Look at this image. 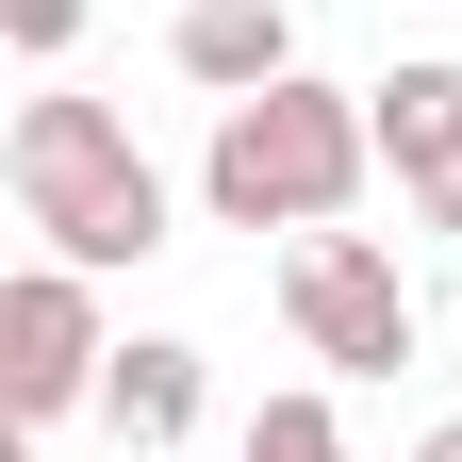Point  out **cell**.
Masks as SVG:
<instances>
[{"label": "cell", "instance_id": "obj_1", "mask_svg": "<svg viewBox=\"0 0 462 462\" xmlns=\"http://www.w3.org/2000/svg\"><path fill=\"white\" fill-rule=\"evenodd\" d=\"M0 182H17V231H33L50 264H83V281L149 264V248H165V215H182V199H165V165L133 149V116H116V99H67V83L17 99Z\"/></svg>", "mask_w": 462, "mask_h": 462}, {"label": "cell", "instance_id": "obj_2", "mask_svg": "<svg viewBox=\"0 0 462 462\" xmlns=\"http://www.w3.org/2000/svg\"><path fill=\"white\" fill-rule=\"evenodd\" d=\"M380 165V116L364 83H264V99H215V149H199V215L215 231H330Z\"/></svg>", "mask_w": 462, "mask_h": 462}, {"label": "cell", "instance_id": "obj_3", "mask_svg": "<svg viewBox=\"0 0 462 462\" xmlns=\"http://www.w3.org/2000/svg\"><path fill=\"white\" fill-rule=\"evenodd\" d=\"M281 314H298V346L330 380H396L413 364V281H396L380 231H298L281 248Z\"/></svg>", "mask_w": 462, "mask_h": 462}, {"label": "cell", "instance_id": "obj_4", "mask_svg": "<svg viewBox=\"0 0 462 462\" xmlns=\"http://www.w3.org/2000/svg\"><path fill=\"white\" fill-rule=\"evenodd\" d=\"M99 364H116V330H99V281L33 248L17 281H0V396H17V430L83 413V396H99Z\"/></svg>", "mask_w": 462, "mask_h": 462}, {"label": "cell", "instance_id": "obj_5", "mask_svg": "<svg viewBox=\"0 0 462 462\" xmlns=\"http://www.w3.org/2000/svg\"><path fill=\"white\" fill-rule=\"evenodd\" d=\"M165 67L199 99H264V83H298V17L281 0H182L165 17Z\"/></svg>", "mask_w": 462, "mask_h": 462}, {"label": "cell", "instance_id": "obj_6", "mask_svg": "<svg viewBox=\"0 0 462 462\" xmlns=\"http://www.w3.org/2000/svg\"><path fill=\"white\" fill-rule=\"evenodd\" d=\"M99 430L133 446V462H165V446L199 430V346H182V330H133V346L99 364Z\"/></svg>", "mask_w": 462, "mask_h": 462}, {"label": "cell", "instance_id": "obj_7", "mask_svg": "<svg viewBox=\"0 0 462 462\" xmlns=\"http://www.w3.org/2000/svg\"><path fill=\"white\" fill-rule=\"evenodd\" d=\"M364 116H380V165H396V182H430V165L462 149V67L430 50V67H396V83H364Z\"/></svg>", "mask_w": 462, "mask_h": 462}, {"label": "cell", "instance_id": "obj_8", "mask_svg": "<svg viewBox=\"0 0 462 462\" xmlns=\"http://www.w3.org/2000/svg\"><path fill=\"white\" fill-rule=\"evenodd\" d=\"M231 462H364V446H346V413H330V396L298 380V396H264V413L231 430Z\"/></svg>", "mask_w": 462, "mask_h": 462}, {"label": "cell", "instance_id": "obj_9", "mask_svg": "<svg viewBox=\"0 0 462 462\" xmlns=\"http://www.w3.org/2000/svg\"><path fill=\"white\" fill-rule=\"evenodd\" d=\"M0 50H17V67H67V50H83V0H0Z\"/></svg>", "mask_w": 462, "mask_h": 462}, {"label": "cell", "instance_id": "obj_10", "mask_svg": "<svg viewBox=\"0 0 462 462\" xmlns=\"http://www.w3.org/2000/svg\"><path fill=\"white\" fill-rule=\"evenodd\" d=\"M396 199H413V215H430V231H446V248H462V149H446V165H430V182H396Z\"/></svg>", "mask_w": 462, "mask_h": 462}, {"label": "cell", "instance_id": "obj_11", "mask_svg": "<svg viewBox=\"0 0 462 462\" xmlns=\"http://www.w3.org/2000/svg\"><path fill=\"white\" fill-rule=\"evenodd\" d=\"M413 462H462V413H446V430H430V446H413Z\"/></svg>", "mask_w": 462, "mask_h": 462}]
</instances>
